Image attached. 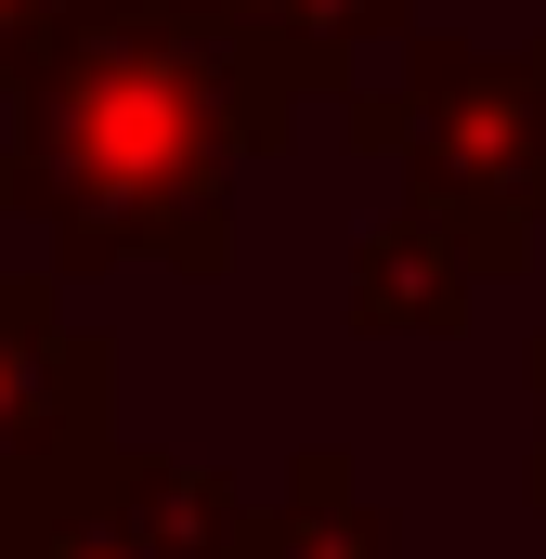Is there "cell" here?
Masks as SVG:
<instances>
[{
    "instance_id": "obj_1",
    "label": "cell",
    "mask_w": 546,
    "mask_h": 559,
    "mask_svg": "<svg viewBox=\"0 0 546 559\" xmlns=\"http://www.w3.org/2000/svg\"><path fill=\"white\" fill-rule=\"evenodd\" d=\"M248 547L261 559H391V534L352 508V468H339V455H299L286 521H248Z\"/></svg>"
},
{
    "instance_id": "obj_2",
    "label": "cell",
    "mask_w": 546,
    "mask_h": 559,
    "mask_svg": "<svg viewBox=\"0 0 546 559\" xmlns=\"http://www.w3.org/2000/svg\"><path fill=\"white\" fill-rule=\"evenodd\" d=\"M534 495H546V455H534Z\"/></svg>"
}]
</instances>
